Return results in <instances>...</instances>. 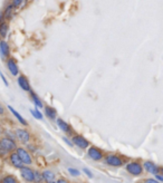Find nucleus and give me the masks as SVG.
<instances>
[{
	"mask_svg": "<svg viewBox=\"0 0 163 183\" xmlns=\"http://www.w3.org/2000/svg\"><path fill=\"white\" fill-rule=\"evenodd\" d=\"M15 136H16V141H18L19 143L26 144L30 143V141H31L32 136H31V133L29 131L27 130V128H15Z\"/></svg>",
	"mask_w": 163,
	"mask_h": 183,
	"instance_id": "obj_1",
	"label": "nucleus"
},
{
	"mask_svg": "<svg viewBox=\"0 0 163 183\" xmlns=\"http://www.w3.org/2000/svg\"><path fill=\"white\" fill-rule=\"evenodd\" d=\"M104 163L113 167H120L124 164V160L120 155H117V154L110 153V154H105Z\"/></svg>",
	"mask_w": 163,
	"mask_h": 183,
	"instance_id": "obj_2",
	"label": "nucleus"
},
{
	"mask_svg": "<svg viewBox=\"0 0 163 183\" xmlns=\"http://www.w3.org/2000/svg\"><path fill=\"white\" fill-rule=\"evenodd\" d=\"M86 154H87V157H89V159L93 160V161H96V162L104 160V157H105V153L103 152V150L94 145H91L88 147Z\"/></svg>",
	"mask_w": 163,
	"mask_h": 183,
	"instance_id": "obj_3",
	"label": "nucleus"
},
{
	"mask_svg": "<svg viewBox=\"0 0 163 183\" xmlns=\"http://www.w3.org/2000/svg\"><path fill=\"white\" fill-rule=\"evenodd\" d=\"M16 152L18 153L19 157L22 159V163H24L25 165H28V166H30L31 164H34V160H32L31 153H30V152L28 151L26 147L18 146V147H17V150H16Z\"/></svg>",
	"mask_w": 163,
	"mask_h": 183,
	"instance_id": "obj_4",
	"label": "nucleus"
},
{
	"mask_svg": "<svg viewBox=\"0 0 163 183\" xmlns=\"http://www.w3.org/2000/svg\"><path fill=\"white\" fill-rule=\"evenodd\" d=\"M70 140H72L74 146H77L78 149H80V150H87L88 147L91 146L89 141L86 137H84L83 135H80V134H74Z\"/></svg>",
	"mask_w": 163,
	"mask_h": 183,
	"instance_id": "obj_5",
	"label": "nucleus"
},
{
	"mask_svg": "<svg viewBox=\"0 0 163 183\" xmlns=\"http://www.w3.org/2000/svg\"><path fill=\"white\" fill-rule=\"evenodd\" d=\"M6 63V68L8 69V72L10 73L11 76L13 77H18L20 75V72H19V66H18V61L16 60V58L13 57H9L8 59L5 60Z\"/></svg>",
	"mask_w": 163,
	"mask_h": 183,
	"instance_id": "obj_6",
	"label": "nucleus"
},
{
	"mask_svg": "<svg viewBox=\"0 0 163 183\" xmlns=\"http://www.w3.org/2000/svg\"><path fill=\"white\" fill-rule=\"evenodd\" d=\"M20 176L22 178V180L27 183H34V178H35V171L32 170L31 167L28 165H24V166L19 170Z\"/></svg>",
	"mask_w": 163,
	"mask_h": 183,
	"instance_id": "obj_7",
	"label": "nucleus"
},
{
	"mask_svg": "<svg viewBox=\"0 0 163 183\" xmlns=\"http://www.w3.org/2000/svg\"><path fill=\"white\" fill-rule=\"evenodd\" d=\"M125 169L130 174L134 175V176H139L143 173V166L137 161L128 162L127 164L125 165Z\"/></svg>",
	"mask_w": 163,
	"mask_h": 183,
	"instance_id": "obj_8",
	"label": "nucleus"
},
{
	"mask_svg": "<svg viewBox=\"0 0 163 183\" xmlns=\"http://www.w3.org/2000/svg\"><path fill=\"white\" fill-rule=\"evenodd\" d=\"M0 144H1V145L5 147V150H7L9 153L16 151L17 147H18V146H17L16 140L7 137V136H1V137H0Z\"/></svg>",
	"mask_w": 163,
	"mask_h": 183,
	"instance_id": "obj_9",
	"label": "nucleus"
},
{
	"mask_svg": "<svg viewBox=\"0 0 163 183\" xmlns=\"http://www.w3.org/2000/svg\"><path fill=\"white\" fill-rule=\"evenodd\" d=\"M17 84H18L19 87L22 88L24 92H26V93H30V92L32 90L28 77L24 74H20L18 77H17Z\"/></svg>",
	"mask_w": 163,
	"mask_h": 183,
	"instance_id": "obj_10",
	"label": "nucleus"
},
{
	"mask_svg": "<svg viewBox=\"0 0 163 183\" xmlns=\"http://www.w3.org/2000/svg\"><path fill=\"white\" fill-rule=\"evenodd\" d=\"M56 124H57V126H58L59 130L62 131L63 133H65V134H67L68 136H70V137L75 134V132H74V130H73V128H72V125H70L63 118H57Z\"/></svg>",
	"mask_w": 163,
	"mask_h": 183,
	"instance_id": "obj_11",
	"label": "nucleus"
},
{
	"mask_svg": "<svg viewBox=\"0 0 163 183\" xmlns=\"http://www.w3.org/2000/svg\"><path fill=\"white\" fill-rule=\"evenodd\" d=\"M8 160H9V163H10L11 165H12L15 169H18V170H20L22 166H24V163H22V159L19 157L18 153H17L16 151L11 152L10 154L8 155Z\"/></svg>",
	"mask_w": 163,
	"mask_h": 183,
	"instance_id": "obj_12",
	"label": "nucleus"
},
{
	"mask_svg": "<svg viewBox=\"0 0 163 183\" xmlns=\"http://www.w3.org/2000/svg\"><path fill=\"white\" fill-rule=\"evenodd\" d=\"M0 57L3 60L10 57V46H9L8 41L5 39L0 40Z\"/></svg>",
	"mask_w": 163,
	"mask_h": 183,
	"instance_id": "obj_13",
	"label": "nucleus"
},
{
	"mask_svg": "<svg viewBox=\"0 0 163 183\" xmlns=\"http://www.w3.org/2000/svg\"><path fill=\"white\" fill-rule=\"evenodd\" d=\"M16 12H17L16 8H15L12 5L8 3V5L5 7V9H3V11H2V15H3V19H5V22H9V20H11V19L15 17Z\"/></svg>",
	"mask_w": 163,
	"mask_h": 183,
	"instance_id": "obj_14",
	"label": "nucleus"
},
{
	"mask_svg": "<svg viewBox=\"0 0 163 183\" xmlns=\"http://www.w3.org/2000/svg\"><path fill=\"white\" fill-rule=\"evenodd\" d=\"M44 114L50 121H56L57 119V111L55 109V107L50 106V105H45L44 106Z\"/></svg>",
	"mask_w": 163,
	"mask_h": 183,
	"instance_id": "obj_15",
	"label": "nucleus"
},
{
	"mask_svg": "<svg viewBox=\"0 0 163 183\" xmlns=\"http://www.w3.org/2000/svg\"><path fill=\"white\" fill-rule=\"evenodd\" d=\"M41 172H43V176H44V180H45V183H56L57 178L54 171L49 170V169H44Z\"/></svg>",
	"mask_w": 163,
	"mask_h": 183,
	"instance_id": "obj_16",
	"label": "nucleus"
},
{
	"mask_svg": "<svg viewBox=\"0 0 163 183\" xmlns=\"http://www.w3.org/2000/svg\"><path fill=\"white\" fill-rule=\"evenodd\" d=\"M28 94H29V97H30V99H31L32 104L35 105V107H37V108H44V106H45V105H44V102L41 101V98H40L34 90H31V92Z\"/></svg>",
	"mask_w": 163,
	"mask_h": 183,
	"instance_id": "obj_17",
	"label": "nucleus"
},
{
	"mask_svg": "<svg viewBox=\"0 0 163 183\" xmlns=\"http://www.w3.org/2000/svg\"><path fill=\"white\" fill-rule=\"evenodd\" d=\"M143 167L146 170V172L151 173V174L156 175L159 173V167L156 166L154 163H152V162H150V161L144 162V163H143Z\"/></svg>",
	"mask_w": 163,
	"mask_h": 183,
	"instance_id": "obj_18",
	"label": "nucleus"
},
{
	"mask_svg": "<svg viewBox=\"0 0 163 183\" xmlns=\"http://www.w3.org/2000/svg\"><path fill=\"white\" fill-rule=\"evenodd\" d=\"M8 109H9V111H10L11 114H12L13 116L16 117V119H17V121H18L19 123H20V124L22 125V126H27V125H28V122H27L26 119H25L24 117L22 116V115L19 114L18 112H17L16 109L13 108L12 106H10V105H8Z\"/></svg>",
	"mask_w": 163,
	"mask_h": 183,
	"instance_id": "obj_19",
	"label": "nucleus"
},
{
	"mask_svg": "<svg viewBox=\"0 0 163 183\" xmlns=\"http://www.w3.org/2000/svg\"><path fill=\"white\" fill-rule=\"evenodd\" d=\"M9 28H10V26H9L8 22H2L0 24V37H1V39H5L7 37V35L9 32Z\"/></svg>",
	"mask_w": 163,
	"mask_h": 183,
	"instance_id": "obj_20",
	"label": "nucleus"
},
{
	"mask_svg": "<svg viewBox=\"0 0 163 183\" xmlns=\"http://www.w3.org/2000/svg\"><path fill=\"white\" fill-rule=\"evenodd\" d=\"M0 183H20L18 179L12 174H6L0 178Z\"/></svg>",
	"mask_w": 163,
	"mask_h": 183,
	"instance_id": "obj_21",
	"label": "nucleus"
},
{
	"mask_svg": "<svg viewBox=\"0 0 163 183\" xmlns=\"http://www.w3.org/2000/svg\"><path fill=\"white\" fill-rule=\"evenodd\" d=\"M27 2H28V0H10V1H9V3L12 5L13 7L16 8V10H18V9H24L25 7H26Z\"/></svg>",
	"mask_w": 163,
	"mask_h": 183,
	"instance_id": "obj_22",
	"label": "nucleus"
},
{
	"mask_svg": "<svg viewBox=\"0 0 163 183\" xmlns=\"http://www.w3.org/2000/svg\"><path fill=\"white\" fill-rule=\"evenodd\" d=\"M34 183H45V180H44L43 176V172L41 171H35V178H34Z\"/></svg>",
	"mask_w": 163,
	"mask_h": 183,
	"instance_id": "obj_23",
	"label": "nucleus"
},
{
	"mask_svg": "<svg viewBox=\"0 0 163 183\" xmlns=\"http://www.w3.org/2000/svg\"><path fill=\"white\" fill-rule=\"evenodd\" d=\"M30 114H31L32 116L35 117V118H37V119H43V117H44L43 113H41V112H40V109L37 108V107L30 109Z\"/></svg>",
	"mask_w": 163,
	"mask_h": 183,
	"instance_id": "obj_24",
	"label": "nucleus"
},
{
	"mask_svg": "<svg viewBox=\"0 0 163 183\" xmlns=\"http://www.w3.org/2000/svg\"><path fill=\"white\" fill-rule=\"evenodd\" d=\"M67 171H68V173H70L72 176H79L80 175L79 170H77V169H75V167H68Z\"/></svg>",
	"mask_w": 163,
	"mask_h": 183,
	"instance_id": "obj_25",
	"label": "nucleus"
},
{
	"mask_svg": "<svg viewBox=\"0 0 163 183\" xmlns=\"http://www.w3.org/2000/svg\"><path fill=\"white\" fill-rule=\"evenodd\" d=\"M9 154L10 153H9L7 150H5V147L0 144V159H2V157H8Z\"/></svg>",
	"mask_w": 163,
	"mask_h": 183,
	"instance_id": "obj_26",
	"label": "nucleus"
},
{
	"mask_svg": "<svg viewBox=\"0 0 163 183\" xmlns=\"http://www.w3.org/2000/svg\"><path fill=\"white\" fill-rule=\"evenodd\" d=\"M26 145H27V150H28L30 153H35V152H37V145H36V144L28 143V144H26Z\"/></svg>",
	"mask_w": 163,
	"mask_h": 183,
	"instance_id": "obj_27",
	"label": "nucleus"
},
{
	"mask_svg": "<svg viewBox=\"0 0 163 183\" xmlns=\"http://www.w3.org/2000/svg\"><path fill=\"white\" fill-rule=\"evenodd\" d=\"M63 141H64L65 143H66L68 146H70V147H73V146H74V144H73L72 140H70V137H67V136H63Z\"/></svg>",
	"mask_w": 163,
	"mask_h": 183,
	"instance_id": "obj_28",
	"label": "nucleus"
},
{
	"mask_svg": "<svg viewBox=\"0 0 163 183\" xmlns=\"http://www.w3.org/2000/svg\"><path fill=\"white\" fill-rule=\"evenodd\" d=\"M83 172L85 173V174L87 175V176H88V178H89V179H93V176H94L93 173H92L91 171L88 170L87 167H84V169H83Z\"/></svg>",
	"mask_w": 163,
	"mask_h": 183,
	"instance_id": "obj_29",
	"label": "nucleus"
},
{
	"mask_svg": "<svg viewBox=\"0 0 163 183\" xmlns=\"http://www.w3.org/2000/svg\"><path fill=\"white\" fill-rule=\"evenodd\" d=\"M0 78H1V79H2V82H3V84H5V86L6 87H8L9 86V83H8V80H7V78H6L5 77V75L2 74V73L0 72Z\"/></svg>",
	"mask_w": 163,
	"mask_h": 183,
	"instance_id": "obj_30",
	"label": "nucleus"
},
{
	"mask_svg": "<svg viewBox=\"0 0 163 183\" xmlns=\"http://www.w3.org/2000/svg\"><path fill=\"white\" fill-rule=\"evenodd\" d=\"M56 183H70L66 178H58L56 181Z\"/></svg>",
	"mask_w": 163,
	"mask_h": 183,
	"instance_id": "obj_31",
	"label": "nucleus"
},
{
	"mask_svg": "<svg viewBox=\"0 0 163 183\" xmlns=\"http://www.w3.org/2000/svg\"><path fill=\"white\" fill-rule=\"evenodd\" d=\"M5 113H6L5 107H3L2 104L0 103V116H3V115H5Z\"/></svg>",
	"mask_w": 163,
	"mask_h": 183,
	"instance_id": "obj_32",
	"label": "nucleus"
},
{
	"mask_svg": "<svg viewBox=\"0 0 163 183\" xmlns=\"http://www.w3.org/2000/svg\"><path fill=\"white\" fill-rule=\"evenodd\" d=\"M144 183H160L158 180H154V179H146L144 180Z\"/></svg>",
	"mask_w": 163,
	"mask_h": 183,
	"instance_id": "obj_33",
	"label": "nucleus"
},
{
	"mask_svg": "<svg viewBox=\"0 0 163 183\" xmlns=\"http://www.w3.org/2000/svg\"><path fill=\"white\" fill-rule=\"evenodd\" d=\"M156 176V179H158V181H162L163 182V175H159V174H156L155 175Z\"/></svg>",
	"mask_w": 163,
	"mask_h": 183,
	"instance_id": "obj_34",
	"label": "nucleus"
},
{
	"mask_svg": "<svg viewBox=\"0 0 163 183\" xmlns=\"http://www.w3.org/2000/svg\"><path fill=\"white\" fill-rule=\"evenodd\" d=\"M2 22H5V19H3V15H2V12H0V24Z\"/></svg>",
	"mask_w": 163,
	"mask_h": 183,
	"instance_id": "obj_35",
	"label": "nucleus"
},
{
	"mask_svg": "<svg viewBox=\"0 0 163 183\" xmlns=\"http://www.w3.org/2000/svg\"><path fill=\"white\" fill-rule=\"evenodd\" d=\"M2 134H3V128H2V126L0 125V137L2 136Z\"/></svg>",
	"mask_w": 163,
	"mask_h": 183,
	"instance_id": "obj_36",
	"label": "nucleus"
},
{
	"mask_svg": "<svg viewBox=\"0 0 163 183\" xmlns=\"http://www.w3.org/2000/svg\"><path fill=\"white\" fill-rule=\"evenodd\" d=\"M161 172H162V174H163V167H162V169H161Z\"/></svg>",
	"mask_w": 163,
	"mask_h": 183,
	"instance_id": "obj_37",
	"label": "nucleus"
},
{
	"mask_svg": "<svg viewBox=\"0 0 163 183\" xmlns=\"http://www.w3.org/2000/svg\"><path fill=\"white\" fill-rule=\"evenodd\" d=\"M0 40H1V37H0Z\"/></svg>",
	"mask_w": 163,
	"mask_h": 183,
	"instance_id": "obj_38",
	"label": "nucleus"
}]
</instances>
